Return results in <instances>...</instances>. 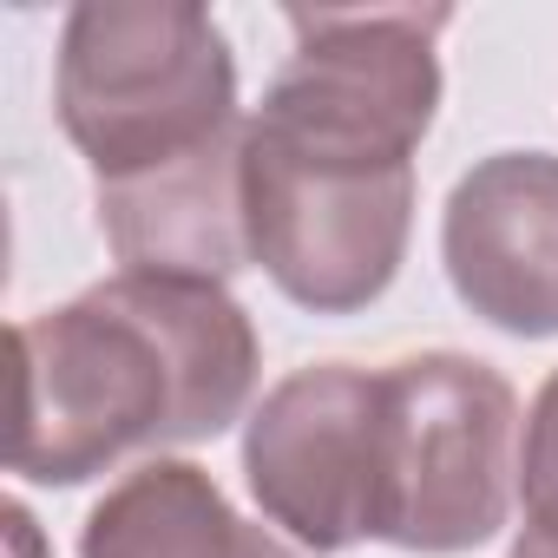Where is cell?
<instances>
[{
	"mask_svg": "<svg viewBox=\"0 0 558 558\" xmlns=\"http://www.w3.org/2000/svg\"><path fill=\"white\" fill-rule=\"evenodd\" d=\"M519 395L493 362L453 349L388 362L375 538L421 558L499 538L519 499Z\"/></svg>",
	"mask_w": 558,
	"mask_h": 558,
	"instance_id": "obj_3",
	"label": "cell"
},
{
	"mask_svg": "<svg viewBox=\"0 0 558 558\" xmlns=\"http://www.w3.org/2000/svg\"><path fill=\"white\" fill-rule=\"evenodd\" d=\"M519 506L538 525H558V368L545 375V388L525 408V434H519Z\"/></svg>",
	"mask_w": 558,
	"mask_h": 558,
	"instance_id": "obj_10",
	"label": "cell"
},
{
	"mask_svg": "<svg viewBox=\"0 0 558 558\" xmlns=\"http://www.w3.org/2000/svg\"><path fill=\"white\" fill-rule=\"evenodd\" d=\"M263 342L223 283L106 276L14 323V440L27 486H86L125 453L197 447L250 421Z\"/></svg>",
	"mask_w": 558,
	"mask_h": 558,
	"instance_id": "obj_1",
	"label": "cell"
},
{
	"mask_svg": "<svg viewBox=\"0 0 558 558\" xmlns=\"http://www.w3.org/2000/svg\"><path fill=\"white\" fill-rule=\"evenodd\" d=\"M243 125L197 158H178V165L145 171V178L99 184V230L119 256V276L230 283L236 269H250Z\"/></svg>",
	"mask_w": 558,
	"mask_h": 558,
	"instance_id": "obj_8",
	"label": "cell"
},
{
	"mask_svg": "<svg viewBox=\"0 0 558 558\" xmlns=\"http://www.w3.org/2000/svg\"><path fill=\"white\" fill-rule=\"evenodd\" d=\"M53 112L93 184L197 158L243 125L230 40L191 0H80L60 27Z\"/></svg>",
	"mask_w": 558,
	"mask_h": 558,
	"instance_id": "obj_2",
	"label": "cell"
},
{
	"mask_svg": "<svg viewBox=\"0 0 558 558\" xmlns=\"http://www.w3.org/2000/svg\"><path fill=\"white\" fill-rule=\"evenodd\" d=\"M80 558H310L276 525H250L223 486L171 453L138 460L86 512Z\"/></svg>",
	"mask_w": 558,
	"mask_h": 558,
	"instance_id": "obj_9",
	"label": "cell"
},
{
	"mask_svg": "<svg viewBox=\"0 0 558 558\" xmlns=\"http://www.w3.org/2000/svg\"><path fill=\"white\" fill-rule=\"evenodd\" d=\"M506 558H558V525H538V519H525Z\"/></svg>",
	"mask_w": 558,
	"mask_h": 558,
	"instance_id": "obj_11",
	"label": "cell"
},
{
	"mask_svg": "<svg viewBox=\"0 0 558 558\" xmlns=\"http://www.w3.org/2000/svg\"><path fill=\"white\" fill-rule=\"evenodd\" d=\"M250 263L310 316H362L388 296L414 236V165H349L243 125Z\"/></svg>",
	"mask_w": 558,
	"mask_h": 558,
	"instance_id": "obj_5",
	"label": "cell"
},
{
	"mask_svg": "<svg viewBox=\"0 0 558 558\" xmlns=\"http://www.w3.org/2000/svg\"><path fill=\"white\" fill-rule=\"evenodd\" d=\"M290 66L250 125L290 151L414 165L440 112V27L453 8H290Z\"/></svg>",
	"mask_w": 558,
	"mask_h": 558,
	"instance_id": "obj_4",
	"label": "cell"
},
{
	"mask_svg": "<svg viewBox=\"0 0 558 558\" xmlns=\"http://www.w3.org/2000/svg\"><path fill=\"white\" fill-rule=\"evenodd\" d=\"M8 538H14V558H40V525L21 499H8Z\"/></svg>",
	"mask_w": 558,
	"mask_h": 558,
	"instance_id": "obj_12",
	"label": "cell"
},
{
	"mask_svg": "<svg viewBox=\"0 0 558 558\" xmlns=\"http://www.w3.org/2000/svg\"><path fill=\"white\" fill-rule=\"evenodd\" d=\"M381 368L316 362L283 375L243 421V480L263 519L303 551L375 538L381 499Z\"/></svg>",
	"mask_w": 558,
	"mask_h": 558,
	"instance_id": "obj_6",
	"label": "cell"
},
{
	"mask_svg": "<svg viewBox=\"0 0 558 558\" xmlns=\"http://www.w3.org/2000/svg\"><path fill=\"white\" fill-rule=\"evenodd\" d=\"M440 263L453 296L499 336H558V158L493 151L440 210Z\"/></svg>",
	"mask_w": 558,
	"mask_h": 558,
	"instance_id": "obj_7",
	"label": "cell"
}]
</instances>
